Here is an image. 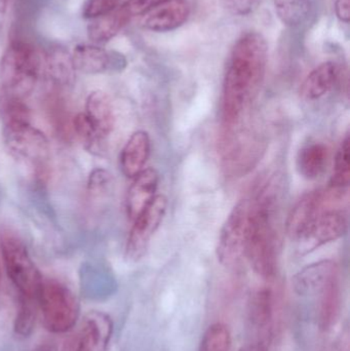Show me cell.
<instances>
[{
	"mask_svg": "<svg viewBox=\"0 0 350 351\" xmlns=\"http://www.w3.org/2000/svg\"><path fill=\"white\" fill-rule=\"evenodd\" d=\"M268 45L258 31H248L236 41L226 66L222 88V127L249 114L266 74Z\"/></svg>",
	"mask_w": 350,
	"mask_h": 351,
	"instance_id": "6da1fadb",
	"label": "cell"
},
{
	"mask_svg": "<svg viewBox=\"0 0 350 351\" xmlns=\"http://www.w3.org/2000/svg\"><path fill=\"white\" fill-rule=\"evenodd\" d=\"M277 193L271 181L265 182L250 199V223L246 256L261 278H273L277 266V233L275 210Z\"/></svg>",
	"mask_w": 350,
	"mask_h": 351,
	"instance_id": "7a4b0ae2",
	"label": "cell"
},
{
	"mask_svg": "<svg viewBox=\"0 0 350 351\" xmlns=\"http://www.w3.org/2000/svg\"><path fill=\"white\" fill-rule=\"evenodd\" d=\"M266 148V140L249 114L234 125L222 127L220 154L226 175L242 177L258 164Z\"/></svg>",
	"mask_w": 350,
	"mask_h": 351,
	"instance_id": "3957f363",
	"label": "cell"
},
{
	"mask_svg": "<svg viewBox=\"0 0 350 351\" xmlns=\"http://www.w3.org/2000/svg\"><path fill=\"white\" fill-rule=\"evenodd\" d=\"M40 68V57L32 45L10 43L0 61L1 93L26 100L36 86Z\"/></svg>",
	"mask_w": 350,
	"mask_h": 351,
	"instance_id": "277c9868",
	"label": "cell"
},
{
	"mask_svg": "<svg viewBox=\"0 0 350 351\" xmlns=\"http://www.w3.org/2000/svg\"><path fill=\"white\" fill-rule=\"evenodd\" d=\"M0 249L6 274L20 297L37 299L43 280L22 237L4 227L0 231Z\"/></svg>",
	"mask_w": 350,
	"mask_h": 351,
	"instance_id": "5b68a950",
	"label": "cell"
},
{
	"mask_svg": "<svg viewBox=\"0 0 350 351\" xmlns=\"http://www.w3.org/2000/svg\"><path fill=\"white\" fill-rule=\"evenodd\" d=\"M43 325L53 334L73 329L79 317V302L74 293L59 280H43L37 296Z\"/></svg>",
	"mask_w": 350,
	"mask_h": 351,
	"instance_id": "8992f818",
	"label": "cell"
},
{
	"mask_svg": "<svg viewBox=\"0 0 350 351\" xmlns=\"http://www.w3.org/2000/svg\"><path fill=\"white\" fill-rule=\"evenodd\" d=\"M2 127L4 143L10 154L30 167L36 174H45L51 154L47 136L31 121H14Z\"/></svg>",
	"mask_w": 350,
	"mask_h": 351,
	"instance_id": "52a82bcc",
	"label": "cell"
},
{
	"mask_svg": "<svg viewBox=\"0 0 350 351\" xmlns=\"http://www.w3.org/2000/svg\"><path fill=\"white\" fill-rule=\"evenodd\" d=\"M250 198L240 200L228 215L218 239V261L232 267L236 265L246 255L250 223Z\"/></svg>",
	"mask_w": 350,
	"mask_h": 351,
	"instance_id": "ba28073f",
	"label": "cell"
},
{
	"mask_svg": "<svg viewBox=\"0 0 350 351\" xmlns=\"http://www.w3.org/2000/svg\"><path fill=\"white\" fill-rule=\"evenodd\" d=\"M168 208V199L164 195H156L151 204L133 221L125 245V258L137 262L144 257L152 237L160 228Z\"/></svg>",
	"mask_w": 350,
	"mask_h": 351,
	"instance_id": "9c48e42d",
	"label": "cell"
},
{
	"mask_svg": "<svg viewBox=\"0 0 350 351\" xmlns=\"http://www.w3.org/2000/svg\"><path fill=\"white\" fill-rule=\"evenodd\" d=\"M76 71L88 75L119 73L127 68L125 55L116 51L103 49L96 45H78L71 53Z\"/></svg>",
	"mask_w": 350,
	"mask_h": 351,
	"instance_id": "30bf717a",
	"label": "cell"
},
{
	"mask_svg": "<svg viewBox=\"0 0 350 351\" xmlns=\"http://www.w3.org/2000/svg\"><path fill=\"white\" fill-rule=\"evenodd\" d=\"M327 206L325 192L312 191L304 194L292 208L286 221V232L293 241H303Z\"/></svg>",
	"mask_w": 350,
	"mask_h": 351,
	"instance_id": "8fae6325",
	"label": "cell"
},
{
	"mask_svg": "<svg viewBox=\"0 0 350 351\" xmlns=\"http://www.w3.org/2000/svg\"><path fill=\"white\" fill-rule=\"evenodd\" d=\"M113 334V322L102 311H90L76 335V351H108Z\"/></svg>",
	"mask_w": 350,
	"mask_h": 351,
	"instance_id": "7c38bea8",
	"label": "cell"
},
{
	"mask_svg": "<svg viewBox=\"0 0 350 351\" xmlns=\"http://www.w3.org/2000/svg\"><path fill=\"white\" fill-rule=\"evenodd\" d=\"M190 12L187 0H164L142 16L141 24L153 32H168L183 26Z\"/></svg>",
	"mask_w": 350,
	"mask_h": 351,
	"instance_id": "4fadbf2b",
	"label": "cell"
},
{
	"mask_svg": "<svg viewBox=\"0 0 350 351\" xmlns=\"http://www.w3.org/2000/svg\"><path fill=\"white\" fill-rule=\"evenodd\" d=\"M336 278V263L333 260H322L298 271L292 278V288L298 296H312L321 294Z\"/></svg>",
	"mask_w": 350,
	"mask_h": 351,
	"instance_id": "5bb4252c",
	"label": "cell"
},
{
	"mask_svg": "<svg viewBox=\"0 0 350 351\" xmlns=\"http://www.w3.org/2000/svg\"><path fill=\"white\" fill-rule=\"evenodd\" d=\"M347 231V219L342 210H325L318 217L303 241L305 253L341 239Z\"/></svg>",
	"mask_w": 350,
	"mask_h": 351,
	"instance_id": "9a60e30c",
	"label": "cell"
},
{
	"mask_svg": "<svg viewBox=\"0 0 350 351\" xmlns=\"http://www.w3.org/2000/svg\"><path fill=\"white\" fill-rule=\"evenodd\" d=\"M160 182V175L154 169H144L133 178V183L127 190V214L132 221L135 220L155 198Z\"/></svg>",
	"mask_w": 350,
	"mask_h": 351,
	"instance_id": "2e32d148",
	"label": "cell"
},
{
	"mask_svg": "<svg viewBox=\"0 0 350 351\" xmlns=\"http://www.w3.org/2000/svg\"><path fill=\"white\" fill-rule=\"evenodd\" d=\"M84 113L101 139L106 141L107 138L112 134L116 121L110 97L102 90L90 93L86 99V112Z\"/></svg>",
	"mask_w": 350,
	"mask_h": 351,
	"instance_id": "e0dca14e",
	"label": "cell"
},
{
	"mask_svg": "<svg viewBox=\"0 0 350 351\" xmlns=\"http://www.w3.org/2000/svg\"><path fill=\"white\" fill-rule=\"evenodd\" d=\"M151 149V142L147 132L137 131L132 134L121 154V169L123 174L133 179L144 170Z\"/></svg>",
	"mask_w": 350,
	"mask_h": 351,
	"instance_id": "ac0fdd59",
	"label": "cell"
},
{
	"mask_svg": "<svg viewBox=\"0 0 350 351\" xmlns=\"http://www.w3.org/2000/svg\"><path fill=\"white\" fill-rule=\"evenodd\" d=\"M339 78V68L332 61L324 62L314 68L304 80L300 96L305 101H316L330 93Z\"/></svg>",
	"mask_w": 350,
	"mask_h": 351,
	"instance_id": "d6986e66",
	"label": "cell"
},
{
	"mask_svg": "<svg viewBox=\"0 0 350 351\" xmlns=\"http://www.w3.org/2000/svg\"><path fill=\"white\" fill-rule=\"evenodd\" d=\"M129 21L131 18L121 8V4L113 12L92 20L86 29L88 39L94 45H105L114 38L127 26Z\"/></svg>",
	"mask_w": 350,
	"mask_h": 351,
	"instance_id": "ffe728a7",
	"label": "cell"
},
{
	"mask_svg": "<svg viewBox=\"0 0 350 351\" xmlns=\"http://www.w3.org/2000/svg\"><path fill=\"white\" fill-rule=\"evenodd\" d=\"M47 71L51 88L65 90L73 84L76 70L71 55L66 49L55 47L49 51L47 58Z\"/></svg>",
	"mask_w": 350,
	"mask_h": 351,
	"instance_id": "44dd1931",
	"label": "cell"
},
{
	"mask_svg": "<svg viewBox=\"0 0 350 351\" xmlns=\"http://www.w3.org/2000/svg\"><path fill=\"white\" fill-rule=\"evenodd\" d=\"M330 152L325 144L314 142L303 146L298 152L296 166L302 177L308 180L320 178L326 172Z\"/></svg>",
	"mask_w": 350,
	"mask_h": 351,
	"instance_id": "7402d4cb",
	"label": "cell"
},
{
	"mask_svg": "<svg viewBox=\"0 0 350 351\" xmlns=\"http://www.w3.org/2000/svg\"><path fill=\"white\" fill-rule=\"evenodd\" d=\"M320 295L318 325L323 331H329L334 327L340 313L341 296L338 278L333 280Z\"/></svg>",
	"mask_w": 350,
	"mask_h": 351,
	"instance_id": "603a6c76",
	"label": "cell"
},
{
	"mask_svg": "<svg viewBox=\"0 0 350 351\" xmlns=\"http://www.w3.org/2000/svg\"><path fill=\"white\" fill-rule=\"evenodd\" d=\"M275 14L285 26H301L312 12L310 0H273Z\"/></svg>",
	"mask_w": 350,
	"mask_h": 351,
	"instance_id": "cb8c5ba5",
	"label": "cell"
},
{
	"mask_svg": "<svg viewBox=\"0 0 350 351\" xmlns=\"http://www.w3.org/2000/svg\"><path fill=\"white\" fill-rule=\"evenodd\" d=\"M273 292L267 288L257 291L250 302V319L258 329L268 327L273 319Z\"/></svg>",
	"mask_w": 350,
	"mask_h": 351,
	"instance_id": "d4e9b609",
	"label": "cell"
},
{
	"mask_svg": "<svg viewBox=\"0 0 350 351\" xmlns=\"http://www.w3.org/2000/svg\"><path fill=\"white\" fill-rule=\"evenodd\" d=\"M350 181V140L347 135L341 143L334 160V170L331 177L330 188L347 192Z\"/></svg>",
	"mask_w": 350,
	"mask_h": 351,
	"instance_id": "484cf974",
	"label": "cell"
},
{
	"mask_svg": "<svg viewBox=\"0 0 350 351\" xmlns=\"http://www.w3.org/2000/svg\"><path fill=\"white\" fill-rule=\"evenodd\" d=\"M72 127L74 135L78 138L88 152L99 156L102 154L105 141L101 139L84 113H79L74 117Z\"/></svg>",
	"mask_w": 350,
	"mask_h": 351,
	"instance_id": "4316f807",
	"label": "cell"
},
{
	"mask_svg": "<svg viewBox=\"0 0 350 351\" xmlns=\"http://www.w3.org/2000/svg\"><path fill=\"white\" fill-rule=\"evenodd\" d=\"M37 311H38L37 299L20 297L14 325V333L18 337L27 338L32 334L36 323Z\"/></svg>",
	"mask_w": 350,
	"mask_h": 351,
	"instance_id": "83f0119b",
	"label": "cell"
},
{
	"mask_svg": "<svg viewBox=\"0 0 350 351\" xmlns=\"http://www.w3.org/2000/svg\"><path fill=\"white\" fill-rule=\"evenodd\" d=\"M113 189V177L104 169H95L88 176L86 193L92 204L104 202L109 197Z\"/></svg>",
	"mask_w": 350,
	"mask_h": 351,
	"instance_id": "f1b7e54d",
	"label": "cell"
},
{
	"mask_svg": "<svg viewBox=\"0 0 350 351\" xmlns=\"http://www.w3.org/2000/svg\"><path fill=\"white\" fill-rule=\"evenodd\" d=\"M232 334L224 324H213L203 334L199 351H230Z\"/></svg>",
	"mask_w": 350,
	"mask_h": 351,
	"instance_id": "f546056e",
	"label": "cell"
},
{
	"mask_svg": "<svg viewBox=\"0 0 350 351\" xmlns=\"http://www.w3.org/2000/svg\"><path fill=\"white\" fill-rule=\"evenodd\" d=\"M121 4V0H86L82 5V16L86 20H94L113 12Z\"/></svg>",
	"mask_w": 350,
	"mask_h": 351,
	"instance_id": "4dcf8cb0",
	"label": "cell"
},
{
	"mask_svg": "<svg viewBox=\"0 0 350 351\" xmlns=\"http://www.w3.org/2000/svg\"><path fill=\"white\" fill-rule=\"evenodd\" d=\"M262 0H222L224 8L234 16H248L260 5Z\"/></svg>",
	"mask_w": 350,
	"mask_h": 351,
	"instance_id": "1f68e13d",
	"label": "cell"
},
{
	"mask_svg": "<svg viewBox=\"0 0 350 351\" xmlns=\"http://www.w3.org/2000/svg\"><path fill=\"white\" fill-rule=\"evenodd\" d=\"M162 1L164 0H127L121 4V8L132 19L134 16H144L146 12H149Z\"/></svg>",
	"mask_w": 350,
	"mask_h": 351,
	"instance_id": "d6a6232c",
	"label": "cell"
},
{
	"mask_svg": "<svg viewBox=\"0 0 350 351\" xmlns=\"http://www.w3.org/2000/svg\"><path fill=\"white\" fill-rule=\"evenodd\" d=\"M349 0H336L335 12L337 18L343 23H349L350 19Z\"/></svg>",
	"mask_w": 350,
	"mask_h": 351,
	"instance_id": "836d02e7",
	"label": "cell"
},
{
	"mask_svg": "<svg viewBox=\"0 0 350 351\" xmlns=\"http://www.w3.org/2000/svg\"><path fill=\"white\" fill-rule=\"evenodd\" d=\"M244 351H267L266 342L264 340H259V341L251 344Z\"/></svg>",
	"mask_w": 350,
	"mask_h": 351,
	"instance_id": "e575fe53",
	"label": "cell"
},
{
	"mask_svg": "<svg viewBox=\"0 0 350 351\" xmlns=\"http://www.w3.org/2000/svg\"><path fill=\"white\" fill-rule=\"evenodd\" d=\"M33 351H58V348L53 342H43L36 346Z\"/></svg>",
	"mask_w": 350,
	"mask_h": 351,
	"instance_id": "d590c367",
	"label": "cell"
},
{
	"mask_svg": "<svg viewBox=\"0 0 350 351\" xmlns=\"http://www.w3.org/2000/svg\"><path fill=\"white\" fill-rule=\"evenodd\" d=\"M62 351H76L75 338H74V336H71V337L66 340L63 350Z\"/></svg>",
	"mask_w": 350,
	"mask_h": 351,
	"instance_id": "8d00e7d4",
	"label": "cell"
},
{
	"mask_svg": "<svg viewBox=\"0 0 350 351\" xmlns=\"http://www.w3.org/2000/svg\"><path fill=\"white\" fill-rule=\"evenodd\" d=\"M8 2L10 0H0V19L3 18L8 10Z\"/></svg>",
	"mask_w": 350,
	"mask_h": 351,
	"instance_id": "74e56055",
	"label": "cell"
},
{
	"mask_svg": "<svg viewBox=\"0 0 350 351\" xmlns=\"http://www.w3.org/2000/svg\"><path fill=\"white\" fill-rule=\"evenodd\" d=\"M0 278H1V272H0Z\"/></svg>",
	"mask_w": 350,
	"mask_h": 351,
	"instance_id": "f35d334b",
	"label": "cell"
}]
</instances>
